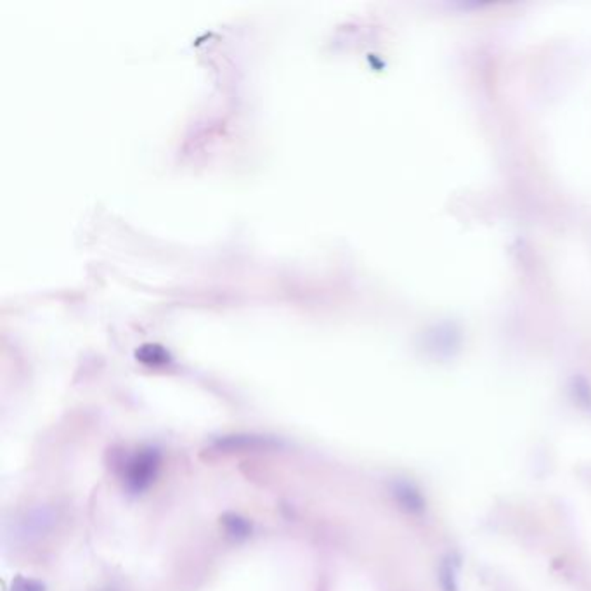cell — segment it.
<instances>
[{"mask_svg": "<svg viewBox=\"0 0 591 591\" xmlns=\"http://www.w3.org/2000/svg\"><path fill=\"white\" fill-rule=\"evenodd\" d=\"M392 498L407 516H422L426 510V499L415 482L397 479L392 484Z\"/></svg>", "mask_w": 591, "mask_h": 591, "instance_id": "obj_1", "label": "cell"}, {"mask_svg": "<svg viewBox=\"0 0 591 591\" xmlns=\"http://www.w3.org/2000/svg\"><path fill=\"white\" fill-rule=\"evenodd\" d=\"M156 468V462L155 456L151 455H143L139 458H135L132 466H130V479L129 481L135 486V487H143L149 482V477L155 474Z\"/></svg>", "mask_w": 591, "mask_h": 591, "instance_id": "obj_2", "label": "cell"}, {"mask_svg": "<svg viewBox=\"0 0 591 591\" xmlns=\"http://www.w3.org/2000/svg\"><path fill=\"white\" fill-rule=\"evenodd\" d=\"M439 581H441V586H443L444 591H458V583H456V576H455V567L449 560H446L443 566H441V571H439Z\"/></svg>", "mask_w": 591, "mask_h": 591, "instance_id": "obj_3", "label": "cell"}]
</instances>
